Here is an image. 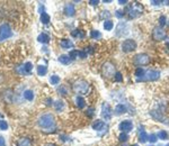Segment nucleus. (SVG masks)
Masks as SVG:
<instances>
[{
	"mask_svg": "<svg viewBox=\"0 0 169 146\" xmlns=\"http://www.w3.org/2000/svg\"><path fill=\"white\" fill-rule=\"evenodd\" d=\"M124 14H126L128 19H134V18L140 17L143 14V6L140 2H133V3L127 6Z\"/></svg>",
	"mask_w": 169,
	"mask_h": 146,
	"instance_id": "f257e3e1",
	"label": "nucleus"
},
{
	"mask_svg": "<svg viewBox=\"0 0 169 146\" xmlns=\"http://www.w3.org/2000/svg\"><path fill=\"white\" fill-rule=\"evenodd\" d=\"M38 126L43 129H50L55 126V119L52 113H44L38 118Z\"/></svg>",
	"mask_w": 169,
	"mask_h": 146,
	"instance_id": "f03ea898",
	"label": "nucleus"
},
{
	"mask_svg": "<svg viewBox=\"0 0 169 146\" xmlns=\"http://www.w3.org/2000/svg\"><path fill=\"white\" fill-rule=\"evenodd\" d=\"M101 75L106 79H110L115 75L116 73V68H115V64L110 61H106L105 63H103L101 65Z\"/></svg>",
	"mask_w": 169,
	"mask_h": 146,
	"instance_id": "7ed1b4c3",
	"label": "nucleus"
},
{
	"mask_svg": "<svg viewBox=\"0 0 169 146\" xmlns=\"http://www.w3.org/2000/svg\"><path fill=\"white\" fill-rule=\"evenodd\" d=\"M89 82L86 80H77L76 82L72 84V90L77 95H86L89 90Z\"/></svg>",
	"mask_w": 169,
	"mask_h": 146,
	"instance_id": "20e7f679",
	"label": "nucleus"
},
{
	"mask_svg": "<svg viewBox=\"0 0 169 146\" xmlns=\"http://www.w3.org/2000/svg\"><path fill=\"white\" fill-rule=\"evenodd\" d=\"M130 33V27L125 21H119L115 28V35L116 37H124Z\"/></svg>",
	"mask_w": 169,
	"mask_h": 146,
	"instance_id": "39448f33",
	"label": "nucleus"
},
{
	"mask_svg": "<svg viewBox=\"0 0 169 146\" xmlns=\"http://www.w3.org/2000/svg\"><path fill=\"white\" fill-rule=\"evenodd\" d=\"M133 63L135 65H139V66H143L150 63V56L145 53H140V54H136L133 59Z\"/></svg>",
	"mask_w": 169,
	"mask_h": 146,
	"instance_id": "423d86ee",
	"label": "nucleus"
},
{
	"mask_svg": "<svg viewBox=\"0 0 169 146\" xmlns=\"http://www.w3.org/2000/svg\"><path fill=\"white\" fill-rule=\"evenodd\" d=\"M160 77V72L157 70H148L143 77L139 79L138 81H156Z\"/></svg>",
	"mask_w": 169,
	"mask_h": 146,
	"instance_id": "0eeeda50",
	"label": "nucleus"
},
{
	"mask_svg": "<svg viewBox=\"0 0 169 146\" xmlns=\"http://www.w3.org/2000/svg\"><path fill=\"white\" fill-rule=\"evenodd\" d=\"M166 37H167V34H166V32L161 28L160 26H157V27L153 28V30H152V38L154 41L160 42V41L166 39Z\"/></svg>",
	"mask_w": 169,
	"mask_h": 146,
	"instance_id": "6e6552de",
	"label": "nucleus"
},
{
	"mask_svg": "<svg viewBox=\"0 0 169 146\" xmlns=\"http://www.w3.org/2000/svg\"><path fill=\"white\" fill-rule=\"evenodd\" d=\"M136 50V42L134 39H125L123 43H122V51L124 53H131Z\"/></svg>",
	"mask_w": 169,
	"mask_h": 146,
	"instance_id": "1a4fd4ad",
	"label": "nucleus"
},
{
	"mask_svg": "<svg viewBox=\"0 0 169 146\" xmlns=\"http://www.w3.org/2000/svg\"><path fill=\"white\" fill-rule=\"evenodd\" d=\"M33 69V64L31 62H26L25 64H22L16 68V72L20 75H29L31 71Z\"/></svg>",
	"mask_w": 169,
	"mask_h": 146,
	"instance_id": "9d476101",
	"label": "nucleus"
},
{
	"mask_svg": "<svg viewBox=\"0 0 169 146\" xmlns=\"http://www.w3.org/2000/svg\"><path fill=\"white\" fill-rule=\"evenodd\" d=\"M11 35H13V32L8 24H2L0 26V42L11 37Z\"/></svg>",
	"mask_w": 169,
	"mask_h": 146,
	"instance_id": "9b49d317",
	"label": "nucleus"
},
{
	"mask_svg": "<svg viewBox=\"0 0 169 146\" xmlns=\"http://www.w3.org/2000/svg\"><path fill=\"white\" fill-rule=\"evenodd\" d=\"M112 108H110V103H106L104 102L101 104V117L104 118V119H106V120H110V118H112Z\"/></svg>",
	"mask_w": 169,
	"mask_h": 146,
	"instance_id": "f8f14e48",
	"label": "nucleus"
},
{
	"mask_svg": "<svg viewBox=\"0 0 169 146\" xmlns=\"http://www.w3.org/2000/svg\"><path fill=\"white\" fill-rule=\"evenodd\" d=\"M93 129H95L97 133H106L107 129H108V126L106 125V122L103 120H96L95 122H93Z\"/></svg>",
	"mask_w": 169,
	"mask_h": 146,
	"instance_id": "ddd939ff",
	"label": "nucleus"
},
{
	"mask_svg": "<svg viewBox=\"0 0 169 146\" xmlns=\"http://www.w3.org/2000/svg\"><path fill=\"white\" fill-rule=\"evenodd\" d=\"M118 128L122 130V133H128L133 129V122L131 120H123L119 124Z\"/></svg>",
	"mask_w": 169,
	"mask_h": 146,
	"instance_id": "4468645a",
	"label": "nucleus"
},
{
	"mask_svg": "<svg viewBox=\"0 0 169 146\" xmlns=\"http://www.w3.org/2000/svg\"><path fill=\"white\" fill-rule=\"evenodd\" d=\"M69 56H70L71 60H76L78 57H80V59H86V57H87V52L72 50V51H70V53H69Z\"/></svg>",
	"mask_w": 169,
	"mask_h": 146,
	"instance_id": "2eb2a0df",
	"label": "nucleus"
},
{
	"mask_svg": "<svg viewBox=\"0 0 169 146\" xmlns=\"http://www.w3.org/2000/svg\"><path fill=\"white\" fill-rule=\"evenodd\" d=\"M63 11H64V14H66L67 16H69V17H72V16H75V14H76V9H75V6H73L72 3H66Z\"/></svg>",
	"mask_w": 169,
	"mask_h": 146,
	"instance_id": "dca6fc26",
	"label": "nucleus"
},
{
	"mask_svg": "<svg viewBox=\"0 0 169 146\" xmlns=\"http://www.w3.org/2000/svg\"><path fill=\"white\" fill-rule=\"evenodd\" d=\"M17 146H32V140L27 137H22L17 140Z\"/></svg>",
	"mask_w": 169,
	"mask_h": 146,
	"instance_id": "f3484780",
	"label": "nucleus"
},
{
	"mask_svg": "<svg viewBox=\"0 0 169 146\" xmlns=\"http://www.w3.org/2000/svg\"><path fill=\"white\" fill-rule=\"evenodd\" d=\"M61 47L62 48H64V50H70V48H72L73 47V43L70 41V39H68V38H64V39H62L61 41Z\"/></svg>",
	"mask_w": 169,
	"mask_h": 146,
	"instance_id": "a211bd4d",
	"label": "nucleus"
},
{
	"mask_svg": "<svg viewBox=\"0 0 169 146\" xmlns=\"http://www.w3.org/2000/svg\"><path fill=\"white\" fill-rule=\"evenodd\" d=\"M37 41H38L40 43L47 44L50 42V36L47 34H45V33H42V34H40L37 36Z\"/></svg>",
	"mask_w": 169,
	"mask_h": 146,
	"instance_id": "6ab92c4d",
	"label": "nucleus"
},
{
	"mask_svg": "<svg viewBox=\"0 0 169 146\" xmlns=\"http://www.w3.org/2000/svg\"><path fill=\"white\" fill-rule=\"evenodd\" d=\"M59 62L60 63H62V64H64V65H68V64H70L71 62H72V60L70 59V56L69 55H61L59 57Z\"/></svg>",
	"mask_w": 169,
	"mask_h": 146,
	"instance_id": "aec40b11",
	"label": "nucleus"
},
{
	"mask_svg": "<svg viewBox=\"0 0 169 146\" xmlns=\"http://www.w3.org/2000/svg\"><path fill=\"white\" fill-rule=\"evenodd\" d=\"M13 91L11 90H7V91H5L3 92V99H5V101H7V102H13Z\"/></svg>",
	"mask_w": 169,
	"mask_h": 146,
	"instance_id": "412c9836",
	"label": "nucleus"
},
{
	"mask_svg": "<svg viewBox=\"0 0 169 146\" xmlns=\"http://www.w3.org/2000/svg\"><path fill=\"white\" fill-rule=\"evenodd\" d=\"M124 112H126V107L124 104H117L115 107V115L119 116V115H122Z\"/></svg>",
	"mask_w": 169,
	"mask_h": 146,
	"instance_id": "4be33fe9",
	"label": "nucleus"
},
{
	"mask_svg": "<svg viewBox=\"0 0 169 146\" xmlns=\"http://www.w3.org/2000/svg\"><path fill=\"white\" fill-rule=\"evenodd\" d=\"M71 35L73 36V37H76V38H84L86 34H85L84 30H81V29H75V30H72V33Z\"/></svg>",
	"mask_w": 169,
	"mask_h": 146,
	"instance_id": "5701e85b",
	"label": "nucleus"
},
{
	"mask_svg": "<svg viewBox=\"0 0 169 146\" xmlns=\"http://www.w3.org/2000/svg\"><path fill=\"white\" fill-rule=\"evenodd\" d=\"M23 95H24V98H25L26 100H28V101L34 100V92L32 90H25Z\"/></svg>",
	"mask_w": 169,
	"mask_h": 146,
	"instance_id": "b1692460",
	"label": "nucleus"
},
{
	"mask_svg": "<svg viewBox=\"0 0 169 146\" xmlns=\"http://www.w3.org/2000/svg\"><path fill=\"white\" fill-rule=\"evenodd\" d=\"M147 140H149V136H148V134H147L144 130H142V131L139 134V142H140V143H145Z\"/></svg>",
	"mask_w": 169,
	"mask_h": 146,
	"instance_id": "393cba45",
	"label": "nucleus"
},
{
	"mask_svg": "<svg viewBox=\"0 0 169 146\" xmlns=\"http://www.w3.org/2000/svg\"><path fill=\"white\" fill-rule=\"evenodd\" d=\"M46 73H47V68H46L45 65H38V66H37V74H38V75L43 77V75H45Z\"/></svg>",
	"mask_w": 169,
	"mask_h": 146,
	"instance_id": "a878e982",
	"label": "nucleus"
},
{
	"mask_svg": "<svg viewBox=\"0 0 169 146\" xmlns=\"http://www.w3.org/2000/svg\"><path fill=\"white\" fill-rule=\"evenodd\" d=\"M76 103L77 106H78V108H80V109L85 108V106H86V101H85V99L82 97H77Z\"/></svg>",
	"mask_w": 169,
	"mask_h": 146,
	"instance_id": "bb28decb",
	"label": "nucleus"
},
{
	"mask_svg": "<svg viewBox=\"0 0 169 146\" xmlns=\"http://www.w3.org/2000/svg\"><path fill=\"white\" fill-rule=\"evenodd\" d=\"M57 91H58V93L61 95H68V88L66 86H63V84H61L60 86H58Z\"/></svg>",
	"mask_w": 169,
	"mask_h": 146,
	"instance_id": "cd10ccee",
	"label": "nucleus"
},
{
	"mask_svg": "<svg viewBox=\"0 0 169 146\" xmlns=\"http://www.w3.org/2000/svg\"><path fill=\"white\" fill-rule=\"evenodd\" d=\"M54 108H55V110L57 111H61V110H63V108H64V103L62 100H58V101H55L54 102Z\"/></svg>",
	"mask_w": 169,
	"mask_h": 146,
	"instance_id": "c85d7f7f",
	"label": "nucleus"
},
{
	"mask_svg": "<svg viewBox=\"0 0 169 146\" xmlns=\"http://www.w3.org/2000/svg\"><path fill=\"white\" fill-rule=\"evenodd\" d=\"M50 16L46 14V12H42L41 14V21H42V24L44 25H46V24H49L50 23Z\"/></svg>",
	"mask_w": 169,
	"mask_h": 146,
	"instance_id": "c756f323",
	"label": "nucleus"
},
{
	"mask_svg": "<svg viewBox=\"0 0 169 146\" xmlns=\"http://www.w3.org/2000/svg\"><path fill=\"white\" fill-rule=\"evenodd\" d=\"M157 136L160 138V139H162V140H166V139H168V137H169L168 133H167L166 130H160V131L157 134Z\"/></svg>",
	"mask_w": 169,
	"mask_h": 146,
	"instance_id": "7c9ffc66",
	"label": "nucleus"
},
{
	"mask_svg": "<svg viewBox=\"0 0 169 146\" xmlns=\"http://www.w3.org/2000/svg\"><path fill=\"white\" fill-rule=\"evenodd\" d=\"M144 74H145V72H144V70L142 68H138V69L135 70V77H138V80L141 79V77H143Z\"/></svg>",
	"mask_w": 169,
	"mask_h": 146,
	"instance_id": "2f4dec72",
	"label": "nucleus"
},
{
	"mask_svg": "<svg viewBox=\"0 0 169 146\" xmlns=\"http://www.w3.org/2000/svg\"><path fill=\"white\" fill-rule=\"evenodd\" d=\"M113 27H114V24H113V21L112 20H105V23H104V28L106 29V30H112L113 29Z\"/></svg>",
	"mask_w": 169,
	"mask_h": 146,
	"instance_id": "473e14b6",
	"label": "nucleus"
},
{
	"mask_svg": "<svg viewBox=\"0 0 169 146\" xmlns=\"http://www.w3.org/2000/svg\"><path fill=\"white\" fill-rule=\"evenodd\" d=\"M60 81H61V79H60L59 75H57V74H54V75H52L50 77V82L51 84H59Z\"/></svg>",
	"mask_w": 169,
	"mask_h": 146,
	"instance_id": "72a5a7b5",
	"label": "nucleus"
},
{
	"mask_svg": "<svg viewBox=\"0 0 169 146\" xmlns=\"http://www.w3.org/2000/svg\"><path fill=\"white\" fill-rule=\"evenodd\" d=\"M90 37L94 38V39H97V38H101V34L98 32V30H91V32H90Z\"/></svg>",
	"mask_w": 169,
	"mask_h": 146,
	"instance_id": "f704fd0d",
	"label": "nucleus"
},
{
	"mask_svg": "<svg viewBox=\"0 0 169 146\" xmlns=\"http://www.w3.org/2000/svg\"><path fill=\"white\" fill-rule=\"evenodd\" d=\"M114 80H115L116 82H122V81H123V75H122V73L116 72L115 75H114Z\"/></svg>",
	"mask_w": 169,
	"mask_h": 146,
	"instance_id": "c9c22d12",
	"label": "nucleus"
},
{
	"mask_svg": "<svg viewBox=\"0 0 169 146\" xmlns=\"http://www.w3.org/2000/svg\"><path fill=\"white\" fill-rule=\"evenodd\" d=\"M0 129L1 130H6L8 129V124L6 120H0Z\"/></svg>",
	"mask_w": 169,
	"mask_h": 146,
	"instance_id": "e433bc0d",
	"label": "nucleus"
},
{
	"mask_svg": "<svg viewBox=\"0 0 169 146\" xmlns=\"http://www.w3.org/2000/svg\"><path fill=\"white\" fill-rule=\"evenodd\" d=\"M118 138H119L121 142H126L127 139H128V136H127L126 133H122V134L118 136Z\"/></svg>",
	"mask_w": 169,
	"mask_h": 146,
	"instance_id": "4c0bfd02",
	"label": "nucleus"
},
{
	"mask_svg": "<svg viewBox=\"0 0 169 146\" xmlns=\"http://www.w3.org/2000/svg\"><path fill=\"white\" fill-rule=\"evenodd\" d=\"M149 140H150L151 143H156V142L158 140V136H157L156 134H151V135H149Z\"/></svg>",
	"mask_w": 169,
	"mask_h": 146,
	"instance_id": "58836bf2",
	"label": "nucleus"
},
{
	"mask_svg": "<svg viewBox=\"0 0 169 146\" xmlns=\"http://www.w3.org/2000/svg\"><path fill=\"white\" fill-rule=\"evenodd\" d=\"M166 20H167V18H166V16H161V17L159 18V24H160L161 27H162V26L166 25Z\"/></svg>",
	"mask_w": 169,
	"mask_h": 146,
	"instance_id": "ea45409f",
	"label": "nucleus"
},
{
	"mask_svg": "<svg viewBox=\"0 0 169 146\" xmlns=\"http://www.w3.org/2000/svg\"><path fill=\"white\" fill-rule=\"evenodd\" d=\"M86 113H87V116H88V117H93L94 115H95V109H94V108H89V109L87 110Z\"/></svg>",
	"mask_w": 169,
	"mask_h": 146,
	"instance_id": "a19ab883",
	"label": "nucleus"
},
{
	"mask_svg": "<svg viewBox=\"0 0 169 146\" xmlns=\"http://www.w3.org/2000/svg\"><path fill=\"white\" fill-rule=\"evenodd\" d=\"M115 15H116V17L117 18H122L124 16V12L123 11H121V10H117L116 12H115Z\"/></svg>",
	"mask_w": 169,
	"mask_h": 146,
	"instance_id": "79ce46f5",
	"label": "nucleus"
},
{
	"mask_svg": "<svg viewBox=\"0 0 169 146\" xmlns=\"http://www.w3.org/2000/svg\"><path fill=\"white\" fill-rule=\"evenodd\" d=\"M101 17H107V18H110V11H103V15H101Z\"/></svg>",
	"mask_w": 169,
	"mask_h": 146,
	"instance_id": "37998d69",
	"label": "nucleus"
},
{
	"mask_svg": "<svg viewBox=\"0 0 169 146\" xmlns=\"http://www.w3.org/2000/svg\"><path fill=\"white\" fill-rule=\"evenodd\" d=\"M0 146H6V140L2 136H0Z\"/></svg>",
	"mask_w": 169,
	"mask_h": 146,
	"instance_id": "c03bdc74",
	"label": "nucleus"
},
{
	"mask_svg": "<svg viewBox=\"0 0 169 146\" xmlns=\"http://www.w3.org/2000/svg\"><path fill=\"white\" fill-rule=\"evenodd\" d=\"M89 3H90L91 6H97V5L99 3V1H98V0H90Z\"/></svg>",
	"mask_w": 169,
	"mask_h": 146,
	"instance_id": "a18cd8bd",
	"label": "nucleus"
},
{
	"mask_svg": "<svg viewBox=\"0 0 169 146\" xmlns=\"http://www.w3.org/2000/svg\"><path fill=\"white\" fill-rule=\"evenodd\" d=\"M151 3H152V5H154V6H158V5L162 3V1H157V0H152Z\"/></svg>",
	"mask_w": 169,
	"mask_h": 146,
	"instance_id": "49530a36",
	"label": "nucleus"
},
{
	"mask_svg": "<svg viewBox=\"0 0 169 146\" xmlns=\"http://www.w3.org/2000/svg\"><path fill=\"white\" fill-rule=\"evenodd\" d=\"M45 101H46V102H45V103H46L47 106H51V104H52V102H53V100H52L51 98H47V99H46Z\"/></svg>",
	"mask_w": 169,
	"mask_h": 146,
	"instance_id": "de8ad7c7",
	"label": "nucleus"
},
{
	"mask_svg": "<svg viewBox=\"0 0 169 146\" xmlns=\"http://www.w3.org/2000/svg\"><path fill=\"white\" fill-rule=\"evenodd\" d=\"M118 2H119L121 5H125V3H127V0H124V1H123V0H119Z\"/></svg>",
	"mask_w": 169,
	"mask_h": 146,
	"instance_id": "09e8293b",
	"label": "nucleus"
},
{
	"mask_svg": "<svg viewBox=\"0 0 169 146\" xmlns=\"http://www.w3.org/2000/svg\"><path fill=\"white\" fill-rule=\"evenodd\" d=\"M45 146H57L55 144H47V145H45Z\"/></svg>",
	"mask_w": 169,
	"mask_h": 146,
	"instance_id": "8fccbe9b",
	"label": "nucleus"
},
{
	"mask_svg": "<svg viewBox=\"0 0 169 146\" xmlns=\"http://www.w3.org/2000/svg\"><path fill=\"white\" fill-rule=\"evenodd\" d=\"M0 118H2V115H1V113H0Z\"/></svg>",
	"mask_w": 169,
	"mask_h": 146,
	"instance_id": "3c124183",
	"label": "nucleus"
},
{
	"mask_svg": "<svg viewBox=\"0 0 169 146\" xmlns=\"http://www.w3.org/2000/svg\"><path fill=\"white\" fill-rule=\"evenodd\" d=\"M132 146H139V145H136V144H135V145H132Z\"/></svg>",
	"mask_w": 169,
	"mask_h": 146,
	"instance_id": "603ef678",
	"label": "nucleus"
},
{
	"mask_svg": "<svg viewBox=\"0 0 169 146\" xmlns=\"http://www.w3.org/2000/svg\"><path fill=\"white\" fill-rule=\"evenodd\" d=\"M166 146H169V144H167V145H166Z\"/></svg>",
	"mask_w": 169,
	"mask_h": 146,
	"instance_id": "864d4df0",
	"label": "nucleus"
}]
</instances>
